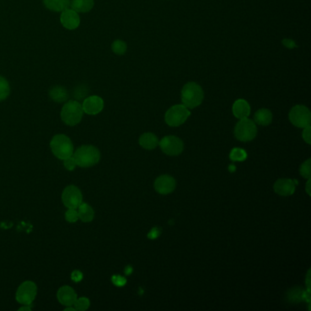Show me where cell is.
Here are the masks:
<instances>
[{
	"label": "cell",
	"mask_w": 311,
	"mask_h": 311,
	"mask_svg": "<svg viewBox=\"0 0 311 311\" xmlns=\"http://www.w3.org/2000/svg\"><path fill=\"white\" fill-rule=\"evenodd\" d=\"M77 165L83 168L93 166L101 159V153L98 148L92 145H83L73 153Z\"/></svg>",
	"instance_id": "cell-1"
},
{
	"label": "cell",
	"mask_w": 311,
	"mask_h": 311,
	"mask_svg": "<svg viewBox=\"0 0 311 311\" xmlns=\"http://www.w3.org/2000/svg\"><path fill=\"white\" fill-rule=\"evenodd\" d=\"M182 102L188 109L199 106L204 100V91L202 87L195 82H188L182 90Z\"/></svg>",
	"instance_id": "cell-2"
},
{
	"label": "cell",
	"mask_w": 311,
	"mask_h": 311,
	"mask_svg": "<svg viewBox=\"0 0 311 311\" xmlns=\"http://www.w3.org/2000/svg\"><path fill=\"white\" fill-rule=\"evenodd\" d=\"M50 148L54 156L60 160H65L73 156L74 147L71 140L65 134L55 135L50 142Z\"/></svg>",
	"instance_id": "cell-3"
},
{
	"label": "cell",
	"mask_w": 311,
	"mask_h": 311,
	"mask_svg": "<svg viewBox=\"0 0 311 311\" xmlns=\"http://www.w3.org/2000/svg\"><path fill=\"white\" fill-rule=\"evenodd\" d=\"M83 109L81 103L77 101H69L65 103L61 110L60 116L63 123L70 126H74L80 124L83 117Z\"/></svg>",
	"instance_id": "cell-4"
},
{
	"label": "cell",
	"mask_w": 311,
	"mask_h": 311,
	"mask_svg": "<svg viewBox=\"0 0 311 311\" xmlns=\"http://www.w3.org/2000/svg\"><path fill=\"white\" fill-rule=\"evenodd\" d=\"M191 115V113L188 108L182 104H177L170 108L165 113V123L169 126L177 127L184 124L186 120Z\"/></svg>",
	"instance_id": "cell-5"
},
{
	"label": "cell",
	"mask_w": 311,
	"mask_h": 311,
	"mask_svg": "<svg viewBox=\"0 0 311 311\" xmlns=\"http://www.w3.org/2000/svg\"><path fill=\"white\" fill-rule=\"evenodd\" d=\"M258 134L256 124L250 119H242L235 128V136L241 142H249L255 139Z\"/></svg>",
	"instance_id": "cell-6"
},
{
	"label": "cell",
	"mask_w": 311,
	"mask_h": 311,
	"mask_svg": "<svg viewBox=\"0 0 311 311\" xmlns=\"http://www.w3.org/2000/svg\"><path fill=\"white\" fill-rule=\"evenodd\" d=\"M38 287L32 281L23 282L16 290V300L21 305H30L36 299Z\"/></svg>",
	"instance_id": "cell-7"
},
{
	"label": "cell",
	"mask_w": 311,
	"mask_h": 311,
	"mask_svg": "<svg viewBox=\"0 0 311 311\" xmlns=\"http://www.w3.org/2000/svg\"><path fill=\"white\" fill-rule=\"evenodd\" d=\"M290 121L291 124L299 128H305L311 125V113L304 105H296L290 111Z\"/></svg>",
	"instance_id": "cell-8"
},
{
	"label": "cell",
	"mask_w": 311,
	"mask_h": 311,
	"mask_svg": "<svg viewBox=\"0 0 311 311\" xmlns=\"http://www.w3.org/2000/svg\"><path fill=\"white\" fill-rule=\"evenodd\" d=\"M161 151L167 156H179L183 150V144L182 140L176 136H165L159 142Z\"/></svg>",
	"instance_id": "cell-9"
},
{
	"label": "cell",
	"mask_w": 311,
	"mask_h": 311,
	"mask_svg": "<svg viewBox=\"0 0 311 311\" xmlns=\"http://www.w3.org/2000/svg\"><path fill=\"white\" fill-rule=\"evenodd\" d=\"M62 202L67 208L77 209L82 203V193L75 185L65 188L62 193Z\"/></svg>",
	"instance_id": "cell-10"
},
{
	"label": "cell",
	"mask_w": 311,
	"mask_h": 311,
	"mask_svg": "<svg viewBox=\"0 0 311 311\" xmlns=\"http://www.w3.org/2000/svg\"><path fill=\"white\" fill-rule=\"evenodd\" d=\"M81 106L84 113L89 115H96L103 110L104 102L101 97L93 95L86 98Z\"/></svg>",
	"instance_id": "cell-11"
},
{
	"label": "cell",
	"mask_w": 311,
	"mask_h": 311,
	"mask_svg": "<svg viewBox=\"0 0 311 311\" xmlns=\"http://www.w3.org/2000/svg\"><path fill=\"white\" fill-rule=\"evenodd\" d=\"M60 22L65 28L69 30H73L80 26L81 18L75 10L68 7L61 12Z\"/></svg>",
	"instance_id": "cell-12"
},
{
	"label": "cell",
	"mask_w": 311,
	"mask_h": 311,
	"mask_svg": "<svg viewBox=\"0 0 311 311\" xmlns=\"http://www.w3.org/2000/svg\"><path fill=\"white\" fill-rule=\"evenodd\" d=\"M175 186H176L175 180L170 175H161L160 177L157 178L155 182L156 192L161 194L172 193L175 189Z\"/></svg>",
	"instance_id": "cell-13"
},
{
	"label": "cell",
	"mask_w": 311,
	"mask_h": 311,
	"mask_svg": "<svg viewBox=\"0 0 311 311\" xmlns=\"http://www.w3.org/2000/svg\"><path fill=\"white\" fill-rule=\"evenodd\" d=\"M58 301L61 305L66 307L73 306L77 298V293L70 286L61 287L57 293Z\"/></svg>",
	"instance_id": "cell-14"
},
{
	"label": "cell",
	"mask_w": 311,
	"mask_h": 311,
	"mask_svg": "<svg viewBox=\"0 0 311 311\" xmlns=\"http://www.w3.org/2000/svg\"><path fill=\"white\" fill-rule=\"evenodd\" d=\"M275 192L281 196H289L295 193V182L291 179H279L274 184Z\"/></svg>",
	"instance_id": "cell-15"
},
{
	"label": "cell",
	"mask_w": 311,
	"mask_h": 311,
	"mask_svg": "<svg viewBox=\"0 0 311 311\" xmlns=\"http://www.w3.org/2000/svg\"><path fill=\"white\" fill-rule=\"evenodd\" d=\"M250 106L246 100L239 99L233 104V113L239 120L247 118L250 115Z\"/></svg>",
	"instance_id": "cell-16"
},
{
	"label": "cell",
	"mask_w": 311,
	"mask_h": 311,
	"mask_svg": "<svg viewBox=\"0 0 311 311\" xmlns=\"http://www.w3.org/2000/svg\"><path fill=\"white\" fill-rule=\"evenodd\" d=\"M139 143L140 145L146 150H153L159 145V140L156 134L146 133L140 137Z\"/></svg>",
	"instance_id": "cell-17"
},
{
	"label": "cell",
	"mask_w": 311,
	"mask_h": 311,
	"mask_svg": "<svg viewBox=\"0 0 311 311\" xmlns=\"http://www.w3.org/2000/svg\"><path fill=\"white\" fill-rule=\"evenodd\" d=\"M94 0H71L70 6L77 13H86L92 9Z\"/></svg>",
	"instance_id": "cell-18"
},
{
	"label": "cell",
	"mask_w": 311,
	"mask_h": 311,
	"mask_svg": "<svg viewBox=\"0 0 311 311\" xmlns=\"http://www.w3.org/2000/svg\"><path fill=\"white\" fill-rule=\"evenodd\" d=\"M254 120L257 124L262 126H268L272 123L273 115L272 113L268 109H260L257 113H255Z\"/></svg>",
	"instance_id": "cell-19"
},
{
	"label": "cell",
	"mask_w": 311,
	"mask_h": 311,
	"mask_svg": "<svg viewBox=\"0 0 311 311\" xmlns=\"http://www.w3.org/2000/svg\"><path fill=\"white\" fill-rule=\"evenodd\" d=\"M44 5L49 10L62 12L70 5V0H43Z\"/></svg>",
	"instance_id": "cell-20"
},
{
	"label": "cell",
	"mask_w": 311,
	"mask_h": 311,
	"mask_svg": "<svg viewBox=\"0 0 311 311\" xmlns=\"http://www.w3.org/2000/svg\"><path fill=\"white\" fill-rule=\"evenodd\" d=\"M78 209L79 219H81L84 223H90L94 218V210L92 209L91 205L85 203H81Z\"/></svg>",
	"instance_id": "cell-21"
},
{
	"label": "cell",
	"mask_w": 311,
	"mask_h": 311,
	"mask_svg": "<svg viewBox=\"0 0 311 311\" xmlns=\"http://www.w3.org/2000/svg\"><path fill=\"white\" fill-rule=\"evenodd\" d=\"M49 96L56 102H64L69 98L67 90L61 86L53 87L49 91Z\"/></svg>",
	"instance_id": "cell-22"
},
{
	"label": "cell",
	"mask_w": 311,
	"mask_h": 311,
	"mask_svg": "<svg viewBox=\"0 0 311 311\" xmlns=\"http://www.w3.org/2000/svg\"><path fill=\"white\" fill-rule=\"evenodd\" d=\"M230 160L233 161H243L247 160V154L246 151L241 148H234L231 151Z\"/></svg>",
	"instance_id": "cell-23"
},
{
	"label": "cell",
	"mask_w": 311,
	"mask_h": 311,
	"mask_svg": "<svg viewBox=\"0 0 311 311\" xmlns=\"http://www.w3.org/2000/svg\"><path fill=\"white\" fill-rule=\"evenodd\" d=\"M10 88L8 81L5 80V78L0 76V102L5 100L7 96L9 95Z\"/></svg>",
	"instance_id": "cell-24"
},
{
	"label": "cell",
	"mask_w": 311,
	"mask_h": 311,
	"mask_svg": "<svg viewBox=\"0 0 311 311\" xmlns=\"http://www.w3.org/2000/svg\"><path fill=\"white\" fill-rule=\"evenodd\" d=\"M113 52L117 55H124L127 50V44L123 40H115L112 45Z\"/></svg>",
	"instance_id": "cell-25"
},
{
	"label": "cell",
	"mask_w": 311,
	"mask_h": 311,
	"mask_svg": "<svg viewBox=\"0 0 311 311\" xmlns=\"http://www.w3.org/2000/svg\"><path fill=\"white\" fill-rule=\"evenodd\" d=\"M73 306L75 308L76 311H86V310L89 309V307H90V301H89L87 298L77 299Z\"/></svg>",
	"instance_id": "cell-26"
},
{
	"label": "cell",
	"mask_w": 311,
	"mask_h": 311,
	"mask_svg": "<svg viewBox=\"0 0 311 311\" xmlns=\"http://www.w3.org/2000/svg\"><path fill=\"white\" fill-rule=\"evenodd\" d=\"M65 219L70 222V223H75L79 220V215H78V210L73 208H69L67 212L65 213Z\"/></svg>",
	"instance_id": "cell-27"
},
{
	"label": "cell",
	"mask_w": 311,
	"mask_h": 311,
	"mask_svg": "<svg viewBox=\"0 0 311 311\" xmlns=\"http://www.w3.org/2000/svg\"><path fill=\"white\" fill-rule=\"evenodd\" d=\"M301 174L304 178L311 179V159L307 160L302 163L301 167Z\"/></svg>",
	"instance_id": "cell-28"
},
{
	"label": "cell",
	"mask_w": 311,
	"mask_h": 311,
	"mask_svg": "<svg viewBox=\"0 0 311 311\" xmlns=\"http://www.w3.org/2000/svg\"><path fill=\"white\" fill-rule=\"evenodd\" d=\"M64 161V166L67 170L69 171H72L75 169V167L77 166V163H76L75 159L73 156H70L69 158L63 160Z\"/></svg>",
	"instance_id": "cell-29"
},
{
	"label": "cell",
	"mask_w": 311,
	"mask_h": 311,
	"mask_svg": "<svg viewBox=\"0 0 311 311\" xmlns=\"http://www.w3.org/2000/svg\"><path fill=\"white\" fill-rule=\"evenodd\" d=\"M304 131L302 133V137L304 141L306 142L308 145H311V125L310 126H307L305 128H303Z\"/></svg>",
	"instance_id": "cell-30"
},
{
	"label": "cell",
	"mask_w": 311,
	"mask_h": 311,
	"mask_svg": "<svg viewBox=\"0 0 311 311\" xmlns=\"http://www.w3.org/2000/svg\"><path fill=\"white\" fill-rule=\"evenodd\" d=\"M113 284L118 286V287H123L126 284V279L124 277L121 276H113Z\"/></svg>",
	"instance_id": "cell-31"
},
{
	"label": "cell",
	"mask_w": 311,
	"mask_h": 311,
	"mask_svg": "<svg viewBox=\"0 0 311 311\" xmlns=\"http://www.w3.org/2000/svg\"><path fill=\"white\" fill-rule=\"evenodd\" d=\"M82 278H83L82 273L80 272V271H78V270L73 271L72 274H71V279H72L73 281H75V282H80L81 279H82Z\"/></svg>",
	"instance_id": "cell-32"
},
{
	"label": "cell",
	"mask_w": 311,
	"mask_h": 311,
	"mask_svg": "<svg viewBox=\"0 0 311 311\" xmlns=\"http://www.w3.org/2000/svg\"><path fill=\"white\" fill-rule=\"evenodd\" d=\"M159 235H160L159 228H158V227H155V228H153V229L151 230L149 235H148V237H149L150 239H156V238H157V237L159 236Z\"/></svg>",
	"instance_id": "cell-33"
},
{
	"label": "cell",
	"mask_w": 311,
	"mask_h": 311,
	"mask_svg": "<svg viewBox=\"0 0 311 311\" xmlns=\"http://www.w3.org/2000/svg\"><path fill=\"white\" fill-rule=\"evenodd\" d=\"M283 44H284V46L289 48H295L296 47L295 42L293 40H291V39H288V38L283 40Z\"/></svg>",
	"instance_id": "cell-34"
},
{
	"label": "cell",
	"mask_w": 311,
	"mask_h": 311,
	"mask_svg": "<svg viewBox=\"0 0 311 311\" xmlns=\"http://www.w3.org/2000/svg\"><path fill=\"white\" fill-rule=\"evenodd\" d=\"M30 310H31V309H30V307H29V305H23V307H22V308H20V309H19L18 311H30Z\"/></svg>",
	"instance_id": "cell-35"
},
{
	"label": "cell",
	"mask_w": 311,
	"mask_h": 311,
	"mask_svg": "<svg viewBox=\"0 0 311 311\" xmlns=\"http://www.w3.org/2000/svg\"><path fill=\"white\" fill-rule=\"evenodd\" d=\"M310 184H311V180L309 179V181L307 182V193H309V195H311V187H310Z\"/></svg>",
	"instance_id": "cell-36"
},
{
	"label": "cell",
	"mask_w": 311,
	"mask_h": 311,
	"mask_svg": "<svg viewBox=\"0 0 311 311\" xmlns=\"http://www.w3.org/2000/svg\"><path fill=\"white\" fill-rule=\"evenodd\" d=\"M229 171H230L231 172L236 171V167L234 166V164H232V165L229 166Z\"/></svg>",
	"instance_id": "cell-37"
}]
</instances>
